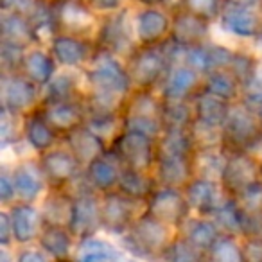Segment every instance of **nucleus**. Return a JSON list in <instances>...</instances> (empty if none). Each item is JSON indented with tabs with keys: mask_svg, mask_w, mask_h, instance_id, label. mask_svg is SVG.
I'll use <instances>...</instances> for the list:
<instances>
[{
	"mask_svg": "<svg viewBox=\"0 0 262 262\" xmlns=\"http://www.w3.org/2000/svg\"><path fill=\"white\" fill-rule=\"evenodd\" d=\"M210 219L215 223V226H217L223 235H243V210L239 208V205H237V201L233 198H226L215 208V212L210 215Z\"/></svg>",
	"mask_w": 262,
	"mask_h": 262,
	"instance_id": "38",
	"label": "nucleus"
},
{
	"mask_svg": "<svg viewBox=\"0 0 262 262\" xmlns=\"http://www.w3.org/2000/svg\"><path fill=\"white\" fill-rule=\"evenodd\" d=\"M205 257H208L205 251L192 246L185 237L176 235L162 258L164 262H205Z\"/></svg>",
	"mask_w": 262,
	"mask_h": 262,
	"instance_id": "42",
	"label": "nucleus"
},
{
	"mask_svg": "<svg viewBox=\"0 0 262 262\" xmlns=\"http://www.w3.org/2000/svg\"><path fill=\"white\" fill-rule=\"evenodd\" d=\"M43 102V90L22 72H0V108L18 117L36 112Z\"/></svg>",
	"mask_w": 262,
	"mask_h": 262,
	"instance_id": "7",
	"label": "nucleus"
},
{
	"mask_svg": "<svg viewBox=\"0 0 262 262\" xmlns=\"http://www.w3.org/2000/svg\"><path fill=\"white\" fill-rule=\"evenodd\" d=\"M241 2H244V4H251V6H258V8H262V0H241Z\"/></svg>",
	"mask_w": 262,
	"mask_h": 262,
	"instance_id": "56",
	"label": "nucleus"
},
{
	"mask_svg": "<svg viewBox=\"0 0 262 262\" xmlns=\"http://www.w3.org/2000/svg\"><path fill=\"white\" fill-rule=\"evenodd\" d=\"M24 144L34 157H40L61 144V135L45 120L40 108L24 117Z\"/></svg>",
	"mask_w": 262,
	"mask_h": 262,
	"instance_id": "22",
	"label": "nucleus"
},
{
	"mask_svg": "<svg viewBox=\"0 0 262 262\" xmlns=\"http://www.w3.org/2000/svg\"><path fill=\"white\" fill-rule=\"evenodd\" d=\"M0 40L11 41L27 49L40 45L29 16L13 11H0Z\"/></svg>",
	"mask_w": 262,
	"mask_h": 262,
	"instance_id": "29",
	"label": "nucleus"
},
{
	"mask_svg": "<svg viewBox=\"0 0 262 262\" xmlns=\"http://www.w3.org/2000/svg\"><path fill=\"white\" fill-rule=\"evenodd\" d=\"M84 102L88 112H122L127 97L133 92L126 59L97 49L83 69Z\"/></svg>",
	"mask_w": 262,
	"mask_h": 262,
	"instance_id": "1",
	"label": "nucleus"
},
{
	"mask_svg": "<svg viewBox=\"0 0 262 262\" xmlns=\"http://www.w3.org/2000/svg\"><path fill=\"white\" fill-rule=\"evenodd\" d=\"M58 262H74V260H69V258H63V260H58Z\"/></svg>",
	"mask_w": 262,
	"mask_h": 262,
	"instance_id": "57",
	"label": "nucleus"
},
{
	"mask_svg": "<svg viewBox=\"0 0 262 262\" xmlns=\"http://www.w3.org/2000/svg\"><path fill=\"white\" fill-rule=\"evenodd\" d=\"M61 144L83 164V167H86L90 162H94L95 158L108 151V144L86 126H81L76 131L65 135L61 139Z\"/></svg>",
	"mask_w": 262,
	"mask_h": 262,
	"instance_id": "27",
	"label": "nucleus"
},
{
	"mask_svg": "<svg viewBox=\"0 0 262 262\" xmlns=\"http://www.w3.org/2000/svg\"><path fill=\"white\" fill-rule=\"evenodd\" d=\"M232 104L233 102H228V101H225V99L217 97V95L201 90L200 94L192 99L194 120L208 124V126H212V127H221L223 129L226 119H228Z\"/></svg>",
	"mask_w": 262,
	"mask_h": 262,
	"instance_id": "32",
	"label": "nucleus"
},
{
	"mask_svg": "<svg viewBox=\"0 0 262 262\" xmlns=\"http://www.w3.org/2000/svg\"><path fill=\"white\" fill-rule=\"evenodd\" d=\"M208 262H246L243 244H239L237 237L223 235L208 251Z\"/></svg>",
	"mask_w": 262,
	"mask_h": 262,
	"instance_id": "43",
	"label": "nucleus"
},
{
	"mask_svg": "<svg viewBox=\"0 0 262 262\" xmlns=\"http://www.w3.org/2000/svg\"><path fill=\"white\" fill-rule=\"evenodd\" d=\"M40 112L43 113L45 120L61 135V139L72 133V131H76L77 127L84 126L88 117V108L84 99L41 102Z\"/></svg>",
	"mask_w": 262,
	"mask_h": 262,
	"instance_id": "20",
	"label": "nucleus"
},
{
	"mask_svg": "<svg viewBox=\"0 0 262 262\" xmlns=\"http://www.w3.org/2000/svg\"><path fill=\"white\" fill-rule=\"evenodd\" d=\"M226 158H228V151L225 147L198 149L194 153V171H196V176H203V178L221 182Z\"/></svg>",
	"mask_w": 262,
	"mask_h": 262,
	"instance_id": "37",
	"label": "nucleus"
},
{
	"mask_svg": "<svg viewBox=\"0 0 262 262\" xmlns=\"http://www.w3.org/2000/svg\"><path fill=\"white\" fill-rule=\"evenodd\" d=\"M0 203L8 208L16 203L15 182H13L11 167H8V165H4L0 171Z\"/></svg>",
	"mask_w": 262,
	"mask_h": 262,
	"instance_id": "48",
	"label": "nucleus"
},
{
	"mask_svg": "<svg viewBox=\"0 0 262 262\" xmlns=\"http://www.w3.org/2000/svg\"><path fill=\"white\" fill-rule=\"evenodd\" d=\"M226 0H178V6L201 18L208 20L210 24H215L219 20L225 8ZM176 8V6H174Z\"/></svg>",
	"mask_w": 262,
	"mask_h": 262,
	"instance_id": "46",
	"label": "nucleus"
},
{
	"mask_svg": "<svg viewBox=\"0 0 262 262\" xmlns=\"http://www.w3.org/2000/svg\"><path fill=\"white\" fill-rule=\"evenodd\" d=\"M129 6L135 9L144 8H167L172 9L176 6L174 0H129Z\"/></svg>",
	"mask_w": 262,
	"mask_h": 262,
	"instance_id": "54",
	"label": "nucleus"
},
{
	"mask_svg": "<svg viewBox=\"0 0 262 262\" xmlns=\"http://www.w3.org/2000/svg\"><path fill=\"white\" fill-rule=\"evenodd\" d=\"M223 147L228 153H250L262 158V120L243 101L230 108L223 126Z\"/></svg>",
	"mask_w": 262,
	"mask_h": 262,
	"instance_id": "2",
	"label": "nucleus"
},
{
	"mask_svg": "<svg viewBox=\"0 0 262 262\" xmlns=\"http://www.w3.org/2000/svg\"><path fill=\"white\" fill-rule=\"evenodd\" d=\"M133 90L139 92H158L167 76L172 61L167 54L165 43L151 47H137L126 59Z\"/></svg>",
	"mask_w": 262,
	"mask_h": 262,
	"instance_id": "3",
	"label": "nucleus"
},
{
	"mask_svg": "<svg viewBox=\"0 0 262 262\" xmlns=\"http://www.w3.org/2000/svg\"><path fill=\"white\" fill-rule=\"evenodd\" d=\"M59 69L83 70L92 61L95 51V41L92 38L76 36L69 33H58L47 45Z\"/></svg>",
	"mask_w": 262,
	"mask_h": 262,
	"instance_id": "13",
	"label": "nucleus"
},
{
	"mask_svg": "<svg viewBox=\"0 0 262 262\" xmlns=\"http://www.w3.org/2000/svg\"><path fill=\"white\" fill-rule=\"evenodd\" d=\"M13 225V239L18 244L33 243L40 239V233L45 226L40 207L31 203H15L8 208Z\"/></svg>",
	"mask_w": 262,
	"mask_h": 262,
	"instance_id": "25",
	"label": "nucleus"
},
{
	"mask_svg": "<svg viewBox=\"0 0 262 262\" xmlns=\"http://www.w3.org/2000/svg\"><path fill=\"white\" fill-rule=\"evenodd\" d=\"M194 122L192 101L164 102L162 101V124L164 131H189Z\"/></svg>",
	"mask_w": 262,
	"mask_h": 262,
	"instance_id": "40",
	"label": "nucleus"
},
{
	"mask_svg": "<svg viewBox=\"0 0 262 262\" xmlns=\"http://www.w3.org/2000/svg\"><path fill=\"white\" fill-rule=\"evenodd\" d=\"M84 126L101 137L110 146L113 139L122 131V113L119 112H88Z\"/></svg>",
	"mask_w": 262,
	"mask_h": 262,
	"instance_id": "39",
	"label": "nucleus"
},
{
	"mask_svg": "<svg viewBox=\"0 0 262 262\" xmlns=\"http://www.w3.org/2000/svg\"><path fill=\"white\" fill-rule=\"evenodd\" d=\"M215 26L233 40L253 43L262 34V8L241 0H226Z\"/></svg>",
	"mask_w": 262,
	"mask_h": 262,
	"instance_id": "8",
	"label": "nucleus"
},
{
	"mask_svg": "<svg viewBox=\"0 0 262 262\" xmlns=\"http://www.w3.org/2000/svg\"><path fill=\"white\" fill-rule=\"evenodd\" d=\"M171 15H172V29L169 40L172 43L180 45L183 49H189L214 40L212 38V31H214L212 27H214V24H210L208 20L201 18V16L194 15V13L187 11V9L180 8V6L171 9Z\"/></svg>",
	"mask_w": 262,
	"mask_h": 262,
	"instance_id": "18",
	"label": "nucleus"
},
{
	"mask_svg": "<svg viewBox=\"0 0 262 262\" xmlns=\"http://www.w3.org/2000/svg\"><path fill=\"white\" fill-rule=\"evenodd\" d=\"M76 99H84L83 70L59 69L51 83L43 88V102L76 101Z\"/></svg>",
	"mask_w": 262,
	"mask_h": 262,
	"instance_id": "28",
	"label": "nucleus"
},
{
	"mask_svg": "<svg viewBox=\"0 0 262 262\" xmlns=\"http://www.w3.org/2000/svg\"><path fill=\"white\" fill-rule=\"evenodd\" d=\"M27 47L0 40V72L18 74L22 72Z\"/></svg>",
	"mask_w": 262,
	"mask_h": 262,
	"instance_id": "45",
	"label": "nucleus"
},
{
	"mask_svg": "<svg viewBox=\"0 0 262 262\" xmlns=\"http://www.w3.org/2000/svg\"><path fill=\"white\" fill-rule=\"evenodd\" d=\"M203 90L225 99L228 102H237L243 99L244 88L235 79L230 70H215L203 77Z\"/></svg>",
	"mask_w": 262,
	"mask_h": 262,
	"instance_id": "36",
	"label": "nucleus"
},
{
	"mask_svg": "<svg viewBox=\"0 0 262 262\" xmlns=\"http://www.w3.org/2000/svg\"><path fill=\"white\" fill-rule=\"evenodd\" d=\"M158 189V182L153 171H133V169H122L119 178V185L115 190L127 196L137 203L146 205L153 192Z\"/></svg>",
	"mask_w": 262,
	"mask_h": 262,
	"instance_id": "30",
	"label": "nucleus"
},
{
	"mask_svg": "<svg viewBox=\"0 0 262 262\" xmlns=\"http://www.w3.org/2000/svg\"><path fill=\"white\" fill-rule=\"evenodd\" d=\"M135 38L140 47L162 45L171 38L172 15L167 8H144L133 13Z\"/></svg>",
	"mask_w": 262,
	"mask_h": 262,
	"instance_id": "15",
	"label": "nucleus"
},
{
	"mask_svg": "<svg viewBox=\"0 0 262 262\" xmlns=\"http://www.w3.org/2000/svg\"><path fill=\"white\" fill-rule=\"evenodd\" d=\"M13 225H11V217H9L8 208L0 212V243L2 246L8 248L13 243Z\"/></svg>",
	"mask_w": 262,
	"mask_h": 262,
	"instance_id": "52",
	"label": "nucleus"
},
{
	"mask_svg": "<svg viewBox=\"0 0 262 262\" xmlns=\"http://www.w3.org/2000/svg\"><path fill=\"white\" fill-rule=\"evenodd\" d=\"M146 212L155 219L165 223L171 228H178L192 215L185 192L182 189L172 187H160L153 192L149 201L146 203Z\"/></svg>",
	"mask_w": 262,
	"mask_h": 262,
	"instance_id": "14",
	"label": "nucleus"
},
{
	"mask_svg": "<svg viewBox=\"0 0 262 262\" xmlns=\"http://www.w3.org/2000/svg\"><path fill=\"white\" fill-rule=\"evenodd\" d=\"M133 13H135V8L127 6L119 13L101 16L94 36L95 47L112 52L122 59L129 58L131 52L139 47L135 38V27H133Z\"/></svg>",
	"mask_w": 262,
	"mask_h": 262,
	"instance_id": "5",
	"label": "nucleus"
},
{
	"mask_svg": "<svg viewBox=\"0 0 262 262\" xmlns=\"http://www.w3.org/2000/svg\"><path fill=\"white\" fill-rule=\"evenodd\" d=\"M52 4L58 33H69L94 40L101 16L95 15L84 0H52Z\"/></svg>",
	"mask_w": 262,
	"mask_h": 262,
	"instance_id": "12",
	"label": "nucleus"
},
{
	"mask_svg": "<svg viewBox=\"0 0 262 262\" xmlns=\"http://www.w3.org/2000/svg\"><path fill=\"white\" fill-rule=\"evenodd\" d=\"M38 0H0V11L22 13L29 16L33 9L36 8Z\"/></svg>",
	"mask_w": 262,
	"mask_h": 262,
	"instance_id": "50",
	"label": "nucleus"
},
{
	"mask_svg": "<svg viewBox=\"0 0 262 262\" xmlns=\"http://www.w3.org/2000/svg\"><path fill=\"white\" fill-rule=\"evenodd\" d=\"M233 200L244 214H262V180L248 187Z\"/></svg>",
	"mask_w": 262,
	"mask_h": 262,
	"instance_id": "47",
	"label": "nucleus"
},
{
	"mask_svg": "<svg viewBox=\"0 0 262 262\" xmlns=\"http://www.w3.org/2000/svg\"><path fill=\"white\" fill-rule=\"evenodd\" d=\"M108 151L122 169L153 171L157 162V140L137 131H120L110 142Z\"/></svg>",
	"mask_w": 262,
	"mask_h": 262,
	"instance_id": "6",
	"label": "nucleus"
},
{
	"mask_svg": "<svg viewBox=\"0 0 262 262\" xmlns=\"http://www.w3.org/2000/svg\"><path fill=\"white\" fill-rule=\"evenodd\" d=\"M183 192H185L187 203H189L192 214L203 215V217H210L215 208L228 198L221 182L203 178V176H194L189 185L183 189Z\"/></svg>",
	"mask_w": 262,
	"mask_h": 262,
	"instance_id": "21",
	"label": "nucleus"
},
{
	"mask_svg": "<svg viewBox=\"0 0 262 262\" xmlns=\"http://www.w3.org/2000/svg\"><path fill=\"white\" fill-rule=\"evenodd\" d=\"M13 182L16 189V203L36 205L43 200L49 190V183L40 167L38 157H27L11 165Z\"/></svg>",
	"mask_w": 262,
	"mask_h": 262,
	"instance_id": "17",
	"label": "nucleus"
},
{
	"mask_svg": "<svg viewBox=\"0 0 262 262\" xmlns=\"http://www.w3.org/2000/svg\"><path fill=\"white\" fill-rule=\"evenodd\" d=\"M84 2L97 16L113 15L129 6V0H84Z\"/></svg>",
	"mask_w": 262,
	"mask_h": 262,
	"instance_id": "49",
	"label": "nucleus"
},
{
	"mask_svg": "<svg viewBox=\"0 0 262 262\" xmlns=\"http://www.w3.org/2000/svg\"><path fill=\"white\" fill-rule=\"evenodd\" d=\"M241 101H243L248 108L253 110L258 115V119L262 120V92H244Z\"/></svg>",
	"mask_w": 262,
	"mask_h": 262,
	"instance_id": "53",
	"label": "nucleus"
},
{
	"mask_svg": "<svg viewBox=\"0 0 262 262\" xmlns=\"http://www.w3.org/2000/svg\"><path fill=\"white\" fill-rule=\"evenodd\" d=\"M201 90L203 76L185 63H174L169 69L158 94L164 102H183L192 101Z\"/></svg>",
	"mask_w": 262,
	"mask_h": 262,
	"instance_id": "19",
	"label": "nucleus"
},
{
	"mask_svg": "<svg viewBox=\"0 0 262 262\" xmlns=\"http://www.w3.org/2000/svg\"><path fill=\"white\" fill-rule=\"evenodd\" d=\"M58 70L59 67L47 45H34V47L27 49L22 74L34 84H38L41 90L51 83V79L58 74Z\"/></svg>",
	"mask_w": 262,
	"mask_h": 262,
	"instance_id": "26",
	"label": "nucleus"
},
{
	"mask_svg": "<svg viewBox=\"0 0 262 262\" xmlns=\"http://www.w3.org/2000/svg\"><path fill=\"white\" fill-rule=\"evenodd\" d=\"M180 235L185 237L192 246H196L198 250L205 251L208 255V251L215 246L219 239L223 237V233L219 232V228L215 226V223L210 217H203V215H190L182 226H180Z\"/></svg>",
	"mask_w": 262,
	"mask_h": 262,
	"instance_id": "31",
	"label": "nucleus"
},
{
	"mask_svg": "<svg viewBox=\"0 0 262 262\" xmlns=\"http://www.w3.org/2000/svg\"><path fill=\"white\" fill-rule=\"evenodd\" d=\"M49 189L70 190L83 176V164L63 144L38 157Z\"/></svg>",
	"mask_w": 262,
	"mask_h": 262,
	"instance_id": "10",
	"label": "nucleus"
},
{
	"mask_svg": "<svg viewBox=\"0 0 262 262\" xmlns=\"http://www.w3.org/2000/svg\"><path fill=\"white\" fill-rule=\"evenodd\" d=\"M172 228L165 223L155 219L146 210L139 215L129 232L122 235V244L131 255L139 258H157L164 257L169 244L174 241Z\"/></svg>",
	"mask_w": 262,
	"mask_h": 262,
	"instance_id": "4",
	"label": "nucleus"
},
{
	"mask_svg": "<svg viewBox=\"0 0 262 262\" xmlns=\"http://www.w3.org/2000/svg\"><path fill=\"white\" fill-rule=\"evenodd\" d=\"M40 246L47 255H52L58 260H63L70 255L74 248V241L76 237L72 235L67 226L58 225H45L40 233Z\"/></svg>",
	"mask_w": 262,
	"mask_h": 262,
	"instance_id": "35",
	"label": "nucleus"
},
{
	"mask_svg": "<svg viewBox=\"0 0 262 262\" xmlns=\"http://www.w3.org/2000/svg\"><path fill=\"white\" fill-rule=\"evenodd\" d=\"M74 196L69 190H54L49 189L41 200V215L45 225H58L69 228L70 215H72Z\"/></svg>",
	"mask_w": 262,
	"mask_h": 262,
	"instance_id": "33",
	"label": "nucleus"
},
{
	"mask_svg": "<svg viewBox=\"0 0 262 262\" xmlns=\"http://www.w3.org/2000/svg\"><path fill=\"white\" fill-rule=\"evenodd\" d=\"M153 174L160 187L183 190L196 176L194 157H157Z\"/></svg>",
	"mask_w": 262,
	"mask_h": 262,
	"instance_id": "23",
	"label": "nucleus"
},
{
	"mask_svg": "<svg viewBox=\"0 0 262 262\" xmlns=\"http://www.w3.org/2000/svg\"><path fill=\"white\" fill-rule=\"evenodd\" d=\"M243 250L246 262H262V237L244 239Z\"/></svg>",
	"mask_w": 262,
	"mask_h": 262,
	"instance_id": "51",
	"label": "nucleus"
},
{
	"mask_svg": "<svg viewBox=\"0 0 262 262\" xmlns=\"http://www.w3.org/2000/svg\"><path fill=\"white\" fill-rule=\"evenodd\" d=\"M144 210L146 205L129 200L119 190L101 194V226L113 235H126Z\"/></svg>",
	"mask_w": 262,
	"mask_h": 262,
	"instance_id": "11",
	"label": "nucleus"
},
{
	"mask_svg": "<svg viewBox=\"0 0 262 262\" xmlns=\"http://www.w3.org/2000/svg\"><path fill=\"white\" fill-rule=\"evenodd\" d=\"M74 262H124L120 253L108 241L97 235L81 239L74 251Z\"/></svg>",
	"mask_w": 262,
	"mask_h": 262,
	"instance_id": "34",
	"label": "nucleus"
},
{
	"mask_svg": "<svg viewBox=\"0 0 262 262\" xmlns=\"http://www.w3.org/2000/svg\"><path fill=\"white\" fill-rule=\"evenodd\" d=\"M194 147L198 149H210V147H223V129L212 127L208 124L194 120L189 129Z\"/></svg>",
	"mask_w": 262,
	"mask_h": 262,
	"instance_id": "44",
	"label": "nucleus"
},
{
	"mask_svg": "<svg viewBox=\"0 0 262 262\" xmlns=\"http://www.w3.org/2000/svg\"><path fill=\"white\" fill-rule=\"evenodd\" d=\"M0 144L2 151L24 144V117L13 115L4 108H0Z\"/></svg>",
	"mask_w": 262,
	"mask_h": 262,
	"instance_id": "41",
	"label": "nucleus"
},
{
	"mask_svg": "<svg viewBox=\"0 0 262 262\" xmlns=\"http://www.w3.org/2000/svg\"><path fill=\"white\" fill-rule=\"evenodd\" d=\"M16 262H49V258L43 250H24L20 251Z\"/></svg>",
	"mask_w": 262,
	"mask_h": 262,
	"instance_id": "55",
	"label": "nucleus"
},
{
	"mask_svg": "<svg viewBox=\"0 0 262 262\" xmlns=\"http://www.w3.org/2000/svg\"><path fill=\"white\" fill-rule=\"evenodd\" d=\"M74 196L72 215H70L69 230L77 241L92 237L102 228L101 226V194L94 192L84 182L81 180L69 190Z\"/></svg>",
	"mask_w": 262,
	"mask_h": 262,
	"instance_id": "9",
	"label": "nucleus"
},
{
	"mask_svg": "<svg viewBox=\"0 0 262 262\" xmlns=\"http://www.w3.org/2000/svg\"><path fill=\"white\" fill-rule=\"evenodd\" d=\"M120 172H122V165L117 162V158L110 151H106L104 155L95 158L84 167L83 178L94 192L106 194L117 189Z\"/></svg>",
	"mask_w": 262,
	"mask_h": 262,
	"instance_id": "24",
	"label": "nucleus"
},
{
	"mask_svg": "<svg viewBox=\"0 0 262 262\" xmlns=\"http://www.w3.org/2000/svg\"><path fill=\"white\" fill-rule=\"evenodd\" d=\"M260 176H262V158H260Z\"/></svg>",
	"mask_w": 262,
	"mask_h": 262,
	"instance_id": "58",
	"label": "nucleus"
},
{
	"mask_svg": "<svg viewBox=\"0 0 262 262\" xmlns=\"http://www.w3.org/2000/svg\"><path fill=\"white\" fill-rule=\"evenodd\" d=\"M260 180V158L250 153H228L221 185L230 198L239 196L243 190Z\"/></svg>",
	"mask_w": 262,
	"mask_h": 262,
	"instance_id": "16",
	"label": "nucleus"
}]
</instances>
